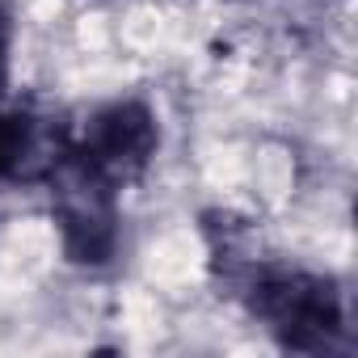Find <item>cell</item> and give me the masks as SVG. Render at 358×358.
<instances>
[{
	"instance_id": "7a4b0ae2",
	"label": "cell",
	"mask_w": 358,
	"mask_h": 358,
	"mask_svg": "<svg viewBox=\"0 0 358 358\" xmlns=\"http://www.w3.org/2000/svg\"><path fill=\"white\" fill-rule=\"evenodd\" d=\"M47 203L64 245V257L80 270H110L122 249V203L118 186L97 173L76 148L47 173Z\"/></svg>"
},
{
	"instance_id": "6da1fadb",
	"label": "cell",
	"mask_w": 358,
	"mask_h": 358,
	"mask_svg": "<svg viewBox=\"0 0 358 358\" xmlns=\"http://www.w3.org/2000/svg\"><path fill=\"white\" fill-rule=\"evenodd\" d=\"M228 295L241 299L282 350L329 354L345 337V295L329 274L257 257L228 287Z\"/></svg>"
},
{
	"instance_id": "3957f363",
	"label": "cell",
	"mask_w": 358,
	"mask_h": 358,
	"mask_svg": "<svg viewBox=\"0 0 358 358\" xmlns=\"http://www.w3.org/2000/svg\"><path fill=\"white\" fill-rule=\"evenodd\" d=\"M72 148L122 190L148 173V164L160 152V118L143 97H114L97 106L80 135H72Z\"/></svg>"
},
{
	"instance_id": "5b68a950",
	"label": "cell",
	"mask_w": 358,
	"mask_h": 358,
	"mask_svg": "<svg viewBox=\"0 0 358 358\" xmlns=\"http://www.w3.org/2000/svg\"><path fill=\"white\" fill-rule=\"evenodd\" d=\"M0 110H5V101H0Z\"/></svg>"
},
{
	"instance_id": "277c9868",
	"label": "cell",
	"mask_w": 358,
	"mask_h": 358,
	"mask_svg": "<svg viewBox=\"0 0 358 358\" xmlns=\"http://www.w3.org/2000/svg\"><path fill=\"white\" fill-rule=\"evenodd\" d=\"M9 47H13V0H0V72L9 64Z\"/></svg>"
}]
</instances>
